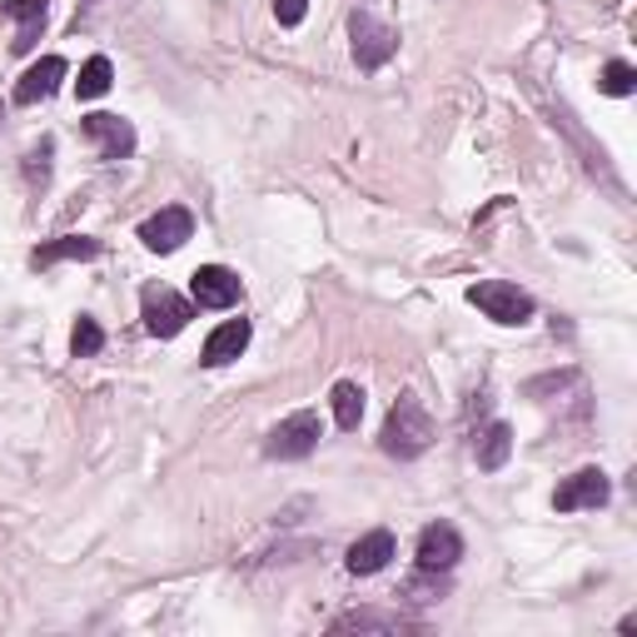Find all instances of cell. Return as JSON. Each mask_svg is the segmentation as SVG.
<instances>
[{"instance_id": "obj_1", "label": "cell", "mask_w": 637, "mask_h": 637, "mask_svg": "<svg viewBox=\"0 0 637 637\" xmlns=\"http://www.w3.org/2000/svg\"><path fill=\"white\" fill-rule=\"evenodd\" d=\"M428 443H434V418L424 414L418 398L404 394L394 408H388L384 434H378V448H384L388 458H398V463H408V458H418Z\"/></svg>"}, {"instance_id": "obj_2", "label": "cell", "mask_w": 637, "mask_h": 637, "mask_svg": "<svg viewBox=\"0 0 637 637\" xmlns=\"http://www.w3.org/2000/svg\"><path fill=\"white\" fill-rule=\"evenodd\" d=\"M468 304L473 309H483L493 324H508V328H518V324H528L533 318V294L528 289H518V284H508V279H483V284H473L468 289Z\"/></svg>"}, {"instance_id": "obj_3", "label": "cell", "mask_w": 637, "mask_h": 637, "mask_svg": "<svg viewBox=\"0 0 637 637\" xmlns=\"http://www.w3.org/2000/svg\"><path fill=\"white\" fill-rule=\"evenodd\" d=\"M139 314H145V328L155 338H175L179 328L195 318V299L175 294L169 284H149L145 294H139Z\"/></svg>"}, {"instance_id": "obj_4", "label": "cell", "mask_w": 637, "mask_h": 637, "mask_svg": "<svg viewBox=\"0 0 637 637\" xmlns=\"http://www.w3.org/2000/svg\"><path fill=\"white\" fill-rule=\"evenodd\" d=\"M348 40H354L358 70H384L398 50V35L378 15H368V10H354V15H348Z\"/></svg>"}, {"instance_id": "obj_5", "label": "cell", "mask_w": 637, "mask_h": 637, "mask_svg": "<svg viewBox=\"0 0 637 637\" xmlns=\"http://www.w3.org/2000/svg\"><path fill=\"white\" fill-rule=\"evenodd\" d=\"M318 438H324V424H318L314 408H299V414H289L284 424L269 434L264 453L269 458H284V463H294V458H309L318 448Z\"/></svg>"}, {"instance_id": "obj_6", "label": "cell", "mask_w": 637, "mask_h": 637, "mask_svg": "<svg viewBox=\"0 0 637 637\" xmlns=\"http://www.w3.org/2000/svg\"><path fill=\"white\" fill-rule=\"evenodd\" d=\"M189 234H195V215H189L185 205H165L159 215H149L145 224H139V239H145V249H155V254H175Z\"/></svg>"}, {"instance_id": "obj_7", "label": "cell", "mask_w": 637, "mask_h": 637, "mask_svg": "<svg viewBox=\"0 0 637 637\" xmlns=\"http://www.w3.org/2000/svg\"><path fill=\"white\" fill-rule=\"evenodd\" d=\"M189 294H195L199 309H234L244 284H239V274L224 264H199L195 274H189Z\"/></svg>"}, {"instance_id": "obj_8", "label": "cell", "mask_w": 637, "mask_h": 637, "mask_svg": "<svg viewBox=\"0 0 637 637\" xmlns=\"http://www.w3.org/2000/svg\"><path fill=\"white\" fill-rule=\"evenodd\" d=\"M607 493H613V483H607L603 468H577L573 478H563L553 493V508L557 513H577V508H603Z\"/></svg>"}, {"instance_id": "obj_9", "label": "cell", "mask_w": 637, "mask_h": 637, "mask_svg": "<svg viewBox=\"0 0 637 637\" xmlns=\"http://www.w3.org/2000/svg\"><path fill=\"white\" fill-rule=\"evenodd\" d=\"M80 129H85V139H95L100 145V159H129L135 155V125H129L125 115H85L80 119Z\"/></svg>"}, {"instance_id": "obj_10", "label": "cell", "mask_w": 637, "mask_h": 637, "mask_svg": "<svg viewBox=\"0 0 637 637\" xmlns=\"http://www.w3.org/2000/svg\"><path fill=\"white\" fill-rule=\"evenodd\" d=\"M458 557H463V537H458L453 523H428L418 533V567L424 573H448Z\"/></svg>"}, {"instance_id": "obj_11", "label": "cell", "mask_w": 637, "mask_h": 637, "mask_svg": "<svg viewBox=\"0 0 637 637\" xmlns=\"http://www.w3.org/2000/svg\"><path fill=\"white\" fill-rule=\"evenodd\" d=\"M249 334H254V328H249V318H224V324L205 338V354H199V364H209V368L234 364V358L249 348Z\"/></svg>"}, {"instance_id": "obj_12", "label": "cell", "mask_w": 637, "mask_h": 637, "mask_svg": "<svg viewBox=\"0 0 637 637\" xmlns=\"http://www.w3.org/2000/svg\"><path fill=\"white\" fill-rule=\"evenodd\" d=\"M0 10L15 20V40H10V50H15V55L35 50L40 30H45V15H50V0H0Z\"/></svg>"}, {"instance_id": "obj_13", "label": "cell", "mask_w": 637, "mask_h": 637, "mask_svg": "<svg viewBox=\"0 0 637 637\" xmlns=\"http://www.w3.org/2000/svg\"><path fill=\"white\" fill-rule=\"evenodd\" d=\"M60 80H65V60H60V55L35 60V65L20 75V85H15V105H35V100H50V95L60 90Z\"/></svg>"}, {"instance_id": "obj_14", "label": "cell", "mask_w": 637, "mask_h": 637, "mask_svg": "<svg viewBox=\"0 0 637 637\" xmlns=\"http://www.w3.org/2000/svg\"><path fill=\"white\" fill-rule=\"evenodd\" d=\"M394 533L388 528H374V533H364L354 547H348V573H358V577H368V573H378V567H388V557H394Z\"/></svg>"}, {"instance_id": "obj_15", "label": "cell", "mask_w": 637, "mask_h": 637, "mask_svg": "<svg viewBox=\"0 0 637 637\" xmlns=\"http://www.w3.org/2000/svg\"><path fill=\"white\" fill-rule=\"evenodd\" d=\"M100 254V239L90 234H60V239H45V244L30 254L35 269H50V264H65V259H95Z\"/></svg>"}, {"instance_id": "obj_16", "label": "cell", "mask_w": 637, "mask_h": 637, "mask_svg": "<svg viewBox=\"0 0 637 637\" xmlns=\"http://www.w3.org/2000/svg\"><path fill=\"white\" fill-rule=\"evenodd\" d=\"M508 453H513V428L498 418V424H488L483 434H478L473 458H478V468H483V473H498V468L508 463Z\"/></svg>"}, {"instance_id": "obj_17", "label": "cell", "mask_w": 637, "mask_h": 637, "mask_svg": "<svg viewBox=\"0 0 637 637\" xmlns=\"http://www.w3.org/2000/svg\"><path fill=\"white\" fill-rule=\"evenodd\" d=\"M328 404H334V424L344 428V434H354L358 418H364V388L358 384H334V394H328Z\"/></svg>"}, {"instance_id": "obj_18", "label": "cell", "mask_w": 637, "mask_h": 637, "mask_svg": "<svg viewBox=\"0 0 637 637\" xmlns=\"http://www.w3.org/2000/svg\"><path fill=\"white\" fill-rule=\"evenodd\" d=\"M109 80H115V65H109V55H90L85 65H80L75 95H80V100H100V95L109 90Z\"/></svg>"}, {"instance_id": "obj_19", "label": "cell", "mask_w": 637, "mask_h": 637, "mask_svg": "<svg viewBox=\"0 0 637 637\" xmlns=\"http://www.w3.org/2000/svg\"><path fill=\"white\" fill-rule=\"evenodd\" d=\"M100 348H105V328H100L90 314H80L75 328H70V354H75V358H90V354H100Z\"/></svg>"}, {"instance_id": "obj_20", "label": "cell", "mask_w": 637, "mask_h": 637, "mask_svg": "<svg viewBox=\"0 0 637 637\" xmlns=\"http://www.w3.org/2000/svg\"><path fill=\"white\" fill-rule=\"evenodd\" d=\"M597 85H603V95L623 100V95H633V90H637V70L627 65V60H607L603 75H597Z\"/></svg>"}, {"instance_id": "obj_21", "label": "cell", "mask_w": 637, "mask_h": 637, "mask_svg": "<svg viewBox=\"0 0 637 637\" xmlns=\"http://www.w3.org/2000/svg\"><path fill=\"white\" fill-rule=\"evenodd\" d=\"M348 627H384V633H394V627H404V617H394V613H344V617H334V633H348Z\"/></svg>"}, {"instance_id": "obj_22", "label": "cell", "mask_w": 637, "mask_h": 637, "mask_svg": "<svg viewBox=\"0 0 637 637\" xmlns=\"http://www.w3.org/2000/svg\"><path fill=\"white\" fill-rule=\"evenodd\" d=\"M50 155H55V139H40V145L25 155V175H30V185H35V189L50 185Z\"/></svg>"}, {"instance_id": "obj_23", "label": "cell", "mask_w": 637, "mask_h": 637, "mask_svg": "<svg viewBox=\"0 0 637 637\" xmlns=\"http://www.w3.org/2000/svg\"><path fill=\"white\" fill-rule=\"evenodd\" d=\"M304 15H309V0H274V20H279V25L294 30Z\"/></svg>"}]
</instances>
